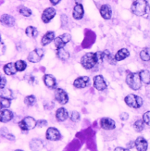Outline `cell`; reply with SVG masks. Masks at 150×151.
Instances as JSON below:
<instances>
[{
    "instance_id": "cell-5",
    "label": "cell",
    "mask_w": 150,
    "mask_h": 151,
    "mask_svg": "<svg viewBox=\"0 0 150 151\" xmlns=\"http://www.w3.org/2000/svg\"><path fill=\"white\" fill-rule=\"evenodd\" d=\"M19 126L22 131H30L37 126V121L32 117H25L24 119L19 122Z\"/></svg>"
},
{
    "instance_id": "cell-36",
    "label": "cell",
    "mask_w": 150,
    "mask_h": 151,
    "mask_svg": "<svg viewBox=\"0 0 150 151\" xmlns=\"http://www.w3.org/2000/svg\"><path fill=\"white\" fill-rule=\"evenodd\" d=\"M143 121L145 122L146 124L150 126V111H146V112L143 115Z\"/></svg>"
},
{
    "instance_id": "cell-6",
    "label": "cell",
    "mask_w": 150,
    "mask_h": 151,
    "mask_svg": "<svg viewBox=\"0 0 150 151\" xmlns=\"http://www.w3.org/2000/svg\"><path fill=\"white\" fill-rule=\"evenodd\" d=\"M44 55V49L35 48L34 50L30 52V54L28 56V60L32 63H38L39 61H41Z\"/></svg>"
},
{
    "instance_id": "cell-31",
    "label": "cell",
    "mask_w": 150,
    "mask_h": 151,
    "mask_svg": "<svg viewBox=\"0 0 150 151\" xmlns=\"http://www.w3.org/2000/svg\"><path fill=\"white\" fill-rule=\"evenodd\" d=\"M133 127H134V130L136 132H142L143 130H144V127H145V122L143 120H138L136 121L134 123H133Z\"/></svg>"
},
{
    "instance_id": "cell-14",
    "label": "cell",
    "mask_w": 150,
    "mask_h": 151,
    "mask_svg": "<svg viewBox=\"0 0 150 151\" xmlns=\"http://www.w3.org/2000/svg\"><path fill=\"white\" fill-rule=\"evenodd\" d=\"M89 83V78L87 76H81L79 78H77L73 82V85L76 88H84L87 86V84Z\"/></svg>"
},
{
    "instance_id": "cell-4",
    "label": "cell",
    "mask_w": 150,
    "mask_h": 151,
    "mask_svg": "<svg viewBox=\"0 0 150 151\" xmlns=\"http://www.w3.org/2000/svg\"><path fill=\"white\" fill-rule=\"evenodd\" d=\"M124 101L127 104V106L130 108H133V109H139L142 107L143 105V99L142 97L138 96H135V95H128L125 98H124Z\"/></svg>"
},
{
    "instance_id": "cell-24",
    "label": "cell",
    "mask_w": 150,
    "mask_h": 151,
    "mask_svg": "<svg viewBox=\"0 0 150 151\" xmlns=\"http://www.w3.org/2000/svg\"><path fill=\"white\" fill-rule=\"evenodd\" d=\"M4 71L6 75H14L18 70L16 68V65L15 63H12V62H9L8 64H6L4 66Z\"/></svg>"
},
{
    "instance_id": "cell-38",
    "label": "cell",
    "mask_w": 150,
    "mask_h": 151,
    "mask_svg": "<svg viewBox=\"0 0 150 151\" xmlns=\"http://www.w3.org/2000/svg\"><path fill=\"white\" fill-rule=\"evenodd\" d=\"M6 78L4 76H1V84H0V87H1V89H4L5 85H6Z\"/></svg>"
},
{
    "instance_id": "cell-26",
    "label": "cell",
    "mask_w": 150,
    "mask_h": 151,
    "mask_svg": "<svg viewBox=\"0 0 150 151\" xmlns=\"http://www.w3.org/2000/svg\"><path fill=\"white\" fill-rule=\"evenodd\" d=\"M57 57L60 58V60L64 61V60H67L70 58V53L64 48H60V49H57Z\"/></svg>"
},
{
    "instance_id": "cell-21",
    "label": "cell",
    "mask_w": 150,
    "mask_h": 151,
    "mask_svg": "<svg viewBox=\"0 0 150 151\" xmlns=\"http://www.w3.org/2000/svg\"><path fill=\"white\" fill-rule=\"evenodd\" d=\"M69 117V113L66 109L64 108H60L56 112V119L58 122H64L68 119Z\"/></svg>"
},
{
    "instance_id": "cell-37",
    "label": "cell",
    "mask_w": 150,
    "mask_h": 151,
    "mask_svg": "<svg viewBox=\"0 0 150 151\" xmlns=\"http://www.w3.org/2000/svg\"><path fill=\"white\" fill-rule=\"evenodd\" d=\"M120 118H121V121H127V120H128V118H129V115H128V113H126V112H123V113H121V114L120 115Z\"/></svg>"
},
{
    "instance_id": "cell-7",
    "label": "cell",
    "mask_w": 150,
    "mask_h": 151,
    "mask_svg": "<svg viewBox=\"0 0 150 151\" xmlns=\"http://www.w3.org/2000/svg\"><path fill=\"white\" fill-rule=\"evenodd\" d=\"M70 39H71V35L70 34H64V35L57 36V38H55V40H54L56 48L57 49L64 48V45L66 44H68L70 41Z\"/></svg>"
},
{
    "instance_id": "cell-20",
    "label": "cell",
    "mask_w": 150,
    "mask_h": 151,
    "mask_svg": "<svg viewBox=\"0 0 150 151\" xmlns=\"http://www.w3.org/2000/svg\"><path fill=\"white\" fill-rule=\"evenodd\" d=\"M44 147V142L38 138L32 139L30 142V148L32 151H40Z\"/></svg>"
},
{
    "instance_id": "cell-28",
    "label": "cell",
    "mask_w": 150,
    "mask_h": 151,
    "mask_svg": "<svg viewBox=\"0 0 150 151\" xmlns=\"http://www.w3.org/2000/svg\"><path fill=\"white\" fill-rule=\"evenodd\" d=\"M140 58L143 61L150 60V47H146L140 52Z\"/></svg>"
},
{
    "instance_id": "cell-13",
    "label": "cell",
    "mask_w": 150,
    "mask_h": 151,
    "mask_svg": "<svg viewBox=\"0 0 150 151\" xmlns=\"http://www.w3.org/2000/svg\"><path fill=\"white\" fill-rule=\"evenodd\" d=\"M134 145H135V148L138 151H146L148 147L147 141L142 136H139L138 138L134 141Z\"/></svg>"
},
{
    "instance_id": "cell-30",
    "label": "cell",
    "mask_w": 150,
    "mask_h": 151,
    "mask_svg": "<svg viewBox=\"0 0 150 151\" xmlns=\"http://www.w3.org/2000/svg\"><path fill=\"white\" fill-rule=\"evenodd\" d=\"M0 103H1V109H6L10 107L11 99L6 97H0Z\"/></svg>"
},
{
    "instance_id": "cell-2",
    "label": "cell",
    "mask_w": 150,
    "mask_h": 151,
    "mask_svg": "<svg viewBox=\"0 0 150 151\" xmlns=\"http://www.w3.org/2000/svg\"><path fill=\"white\" fill-rule=\"evenodd\" d=\"M97 63H98V60H97L96 53H93V52L86 53L85 55H83L81 58L82 66L86 70L93 69Z\"/></svg>"
},
{
    "instance_id": "cell-32",
    "label": "cell",
    "mask_w": 150,
    "mask_h": 151,
    "mask_svg": "<svg viewBox=\"0 0 150 151\" xmlns=\"http://www.w3.org/2000/svg\"><path fill=\"white\" fill-rule=\"evenodd\" d=\"M35 101H36L35 96H32V95L26 96L24 98V103H25V105H27V106H29V107L32 106V105L35 103Z\"/></svg>"
},
{
    "instance_id": "cell-35",
    "label": "cell",
    "mask_w": 150,
    "mask_h": 151,
    "mask_svg": "<svg viewBox=\"0 0 150 151\" xmlns=\"http://www.w3.org/2000/svg\"><path fill=\"white\" fill-rule=\"evenodd\" d=\"M70 120L72 121L73 122H77L80 121V114L77 111H72L70 114Z\"/></svg>"
},
{
    "instance_id": "cell-11",
    "label": "cell",
    "mask_w": 150,
    "mask_h": 151,
    "mask_svg": "<svg viewBox=\"0 0 150 151\" xmlns=\"http://www.w3.org/2000/svg\"><path fill=\"white\" fill-rule=\"evenodd\" d=\"M56 9L54 8H47L45 9L42 14V21L44 23H48L56 15Z\"/></svg>"
},
{
    "instance_id": "cell-3",
    "label": "cell",
    "mask_w": 150,
    "mask_h": 151,
    "mask_svg": "<svg viewBox=\"0 0 150 151\" xmlns=\"http://www.w3.org/2000/svg\"><path fill=\"white\" fill-rule=\"evenodd\" d=\"M126 83L129 87H131L133 90H138L141 88L142 81L140 78L139 73H130L126 77Z\"/></svg>"
},
{
    "instance_id": "cell-43",
    "label": "cell",
    "mask_w": 150,
    "mask_h": 151,
    "mask_svg": "<svg viewBox=\"0 0 150 151\" xmlns=\"http://www.w3.org/2000/svg\"><path fill=\"white\" fill-rule=\"evenodd\" d=\"M22 1H23V0H22Z\"/></svg>"
},
{
    "instance_id": "cell-15",
    "label": "cell",
    "mask_w": 150,
    "mask_h": 151,
    "mask_svg": "<svg viewBox=\"0 0 150 151\" xmlns=\"http://www.w3.org/2000/svg\"><path fill=\"white\" fill-rule=\"evenodd\" d=\"M0 21L1 23L5 26H8V27H12V26L15 25V19L13 18L11 15L9 14H3L0 18Z\"/></svg>"
},
{
    "instance_id": "cell-40",
    "label": "cell",
    "mask_w": 150,
    "mask_h": 151,
    "mask_svg": "<svg viewBox=\"0 0 150 151\" xmlns=\"http://www.w3.org/2000/svg\"><path fill=\"white\" fill-rule=\"evenodd\" d=\"M114 151H131V150H130V149H126V148H123V147H116L115 149H114Z\"/></svg>"
},
{
    "instance_id": "cell-16",
    "label": "cell",
    "mask_w": 150,
    "mask_h": 151,
    "mask_svg": "<svg viewBox=\"0 0 150 151\" xmlns=\"http://www.w3.org/2000/svg\"><path fill=\"white\" fill-rule=\"evenodd\" d=\"M100 14L103 17V19H111L112 10H111V8H110V6L107 5V4L102 5L100 8Z\"/></svg>"
},
{
    "instance_id": "cell-1",
    "label": "cell",
    "mask_w": 150,
    "mask_h": 151,
    "mask_svg": "<svg viewBox=\"0 0 150 151\" xmlns=\"http://www.w3.org/2000/svg\"><path fill=\"white\" fill-rule=\"evenodd\" d=\"M131 10L136 16H145L150 11V6L146 0H133Z\"/></svg>"
},
{
    "instance_id": "cell-17",
    "label": "cell",
    "mask_w": 150,
    "mask_h": 151,
    "mask_svg": "<svg viewBox=\"0 0 150 151\" xmlns=\"http://www.w3.org/2000/svg\"><path fill=\"white\" fill-rule=\"evenodd\" d=\"M44 83L48 88H51V89L56 88V86H57L56 79L53 75H51V74H45L44 76Z\"/></svg>"
},
{
    "instance_id": "cell-19",
    "label": "cell",
    "mask_w": 150,
    "mask_h": 151,
    "mask_svg": "<svg viewBox=\"0 0 150 151\" xmlns=\"http://www.w3.org/2000/svg\"><path fill=\"white\" fill-rule=\"evenodd\" d=\"M129 55H130V52H129L128 49H126V48H121V49H120L115 54V56H114V61L118 62V61L125 60L126 58L129 57Z\"/></svg>"
},
{
    "instance_id": "cell-10",
    "label": "cell",
    "mask_w": 150,
    "mask_h": 151,
    "mask_svg": "<svg viewBox=\"0 0 150 151\" xmlns=\"http://www.w3.org/2000/svg\"><path fill=\"white\" fill-rule=\"evenodd\" d=\"M94 86L96 90L98 91H104L108 88V84L106 83L105 80H104L103 76L101 75H96L94 78Z\"/></svg>"
},
{
    "instance_id": "cell-29",
    "label": "cell",
    "mask_w": 150,
    "mask_h": 151,
    "mask_svg": "<svg viewBox=\"0 0 150 151\" xmlns=\"http://www.w3.org/2000/svg\"><path fill=\"white\" fill-rule=\"evenodd\" d=\"M18 11L19 12V14H22L24 17H30L32 15V11L30 9L26 8L24 6H18Z\"/></svg>"
},
{
    "instance_id": "cell-12",
    "label": "cell",
    "mask_w": 150,
    "mask_h": 151,
    "mask_svg": "<svg viewBox=\"0 0 150 151\" xmlns=\"http://www.w3.org/2000/svg\"><path fill=\"white\" fill-rule=\"evenodd\" d=\"M100 126L104 130H113L116 127L115 122L110 118H102L100 120Z\"/></svg>"
},
{
    "instance_id": "cell-25",
    "label": "cell",
    "mask_w": 150,
    "mask_h": 151,
    "mask_svg": "<svg viewBox=\"0 0 150 151\" xmlns=\"http://www.w3.org/2000/svg\"><path fill=\"white\" fill-rule=\"evenodd\" d=\"M140 78L142 83H144L146 84H150V71L147 70H143L140 73Z\"/></svg>"
},
{
    "instance_id": "cell-27",
    "label": "cell",
    "mask_w": 150,
    "mask_h": 151,
    "mask_svg": "<svg viewBox=\"0 0 150 151\" xmlns=\"http://www.w3.org/2000/svg\"><path fill=\"white\" fill-rule=\"evenodd\" d=\"M25 35L28 37L31 38H34L38 35V31L35 27H32V26H29L25 29Z\"/></svg>"
},
{
    "instance_id": "cell-33",
    "label": "cell",
    "mask_w": 150,
    "mask_h": 151,
    "mask_svg": "<svg viewBox=\"0 0 150 151\" xmlns=\"http://www.w3.org/2000/svg\"><path fill=\"white\" fill-rule=\"evenodd\" d=\"M16 68L18 70V71H23L26 68H27V64L24 60H18L15 62Z\"/></svg>"
},
{
    "instance_id": "cell-8",
    "label": "cell",
    "mask_w": 150,
    "mask_h": 151,
    "mask_svg": "<svg viewBox=\"0 0 150 151\" xmlns=\"http://www.w3.org/2000/svg\"><path fill=\"white\" fill-rule=\"evenodd\" d=\"M55 98H56V100L61 105H65L69 101L68 94L61 88H57L56 89V91H55Z\"/></svg>"
},
{
    "instance_id": "cell-39",
    "label": "cell",
    "mask_w": 150,
    "mask_h": 151,
    "mask_svg": "<svg viewBox=\"0 0 150 151\" xmlns=\"http://www.w3.org/2000/svg\"><path fill=\"white\" fill-rule=\"evenodd\" d=\"M44 125H47V122H45L44 120H43V121H38L37 122V126H39V127H43Z\"/></svg>"
},
{
    "instance_id": "cell-34",
    "label": "cell",
    "mask_w": 150,
    "mask_h": 151,
    "mask_svg": "<svg viewBox=\"0 0 150 151\" xmlns=\"http://www.w3.org/2000/svg\"><path fill=\"white\" fill-rule=\"evenodd\" d=\"M1 97L12 98V91L9 89H1Z\"/></svg>"
},
{
    "instance_id": "cell-9",
    "label": "cell",
    "mask_w": 150,
    "mask_h": 151,
    "mask_svg": "<svg viewBox=\"0 0 150 151\" xmlns=\"http://www.w3.org/2000/svg\"><path fill=\"white\" fill-rule=\"evenodd\" d=\"M47 139L50 141H57L61 138V134L57 128L54 127H49L47 130Z\"/></svg>"
},
{
    "instance_id": "cell-22",
    "label": "cell",
    "mask_w": 150,
    "mask_h": 151,
    "mask_svg": "<svg viewBox=\"0 0 150 151\" xmlns=\"http://www.w3.org/2000/svg\"><path fill=\"white\" fill-rule=\"evenodd\" d=\"M13 118V112L9 109H1L0 112V120L1 122H9L12 120Z\"/></svg>"
},
{
    "instance_id": "cell-41",
    "label": "cell",
    "mask_w": 150,
    "mask_h": 151,
    "mask_svg": "<svg viewBox=\"0 0 150 151\" xmlns=\"http://www.w3.org/2000/svg\"><path fill=\"white\" fill-rule=\"evenodd\" d=\"M60 0H50L51 4L53 5V6H55V5H57L58 3H60Z\"/></svg>"
},
{
    "instance_id": "cell-18",
    "label": "cell",
    "mask_w": 150,
    "mask_h": 151,
    "mask_svg": "<svg viewBox=\"0 0 150 151\" xmlns=\"http://www.w3.org/2000/svg\"><path fill=\"white\" fill-rule=\"evenodd\" d=\"M83 13H84V10H83V6L82 4H76L74 9H73V12H72V17L73 19H83Z\"/></svg>"
},
{
    "instance_id": "cell-23",
    "label": "cell",
    "mask_w": 150,
    "mask_h": 151,
    "mask_svg": "<svg viewBox=\"0 0 150 151\" xmlns=\"http://www.w3.org/2000/svg\"><path fill=\"white\" fill-rule=\"evenodd\" d=\"M54 40H55V32L49 31L42 37L41 44H42V45H44H44L50 44L52 41H54Z\"/></svg>"
},
{
    "instance_id": "cell-42",
    "label": "cell",
    "mask_w": 150,
    "mask_h": 151,
    "mask_svg": "<svg viewBox=\"0 0 150 151\" xmlns=\"http://www.w3.org/2000/svg\"><path fill=\"white\" fill-rule=\"evenodd\" d=\"M15 151H22V150H21V149H17V150H15Z\"/></svg>"
}]
</instances>
